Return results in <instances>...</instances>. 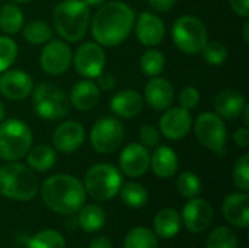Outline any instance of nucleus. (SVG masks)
Returning a JSON list of instances; mask_svg holds the SVG:
<instances>
[{"instance_id":"7ed1b4c3","label":"nucleus","mask_w":249,"mask_h":248,"mask_svg":"<svg viewBox=\"0 0 249 248\" xmlns=\"http://www.w3.org/2000/svg\"><path fill=\"white\" fill-rule=\"evenodd\" d=\"M53 23L63 39L77 42L89 26V6L83 0H64L55 6Z\"/></svg>"},{"instance_id":"4468645a","label":"nucleus","mask_w":249,"mask_h":248,"mask_svg":"<svg viewBox=\"0 0 249 248\" xmlns=\"http://www.w3.org/2000/svg\"><path fill=\"white\" fill-rule=\"evenodd\" d=\"M32 77L23 70H4L0 76V94L7 99H25L32 94Z\"/></svg>"},{"instance_id":"ea45409f","label":"nucleus","mask_w":249,"mask_h":248,"mask_svg":"<svg viewBox=\"0 0 249 248\" xmlns=\"http://www.w3.org/2000/svg\"><path fill=\"white\" fill-rule=\"evenodd\" d=\"M140 142L146 148H156L160 142V134L153 126H143L140 129Z\"/></svg>"},{"instance_id":"9b49d317","label":"nucleus","mask_w":249,"mask_h":248,"mask_svg":"<svg viewBox=\"0 0 249 248\" xmlns=\"http://www.w3.org/2000/svg\"><path fill=\"white\" fill-rule=\"evenodd\" d=\"M74 67L88 79L98 77L105 67V51L96 42L82 44L74 53Z\"/></svg>"},{"instance_id":"72a5a7b5","label":"nucleus","mask_w":249,"mask_h":248,"mask_svg":"<svg viewBox=\"0 0 249 248\" xmlns=\"http://www.w3.org/2000/svg\"><path fill=\"white\" fill-rule=\"evenodd\" d=\"M206 248H238V238L232 229L217 227L207 237Z\"/></svg>"},{"instance_id":"49530a36","label":"nucleus","mask_w":249,"mask_h":248,"mask_svg":"<svg viewBox=\"0 0 249 248\" xmlns=\"http://www.w3.org/2000/svg\"><path fill=\"white\" fill-rule=\"evenodd\" d=\"M88 6H92V7H98V6H102L105 0H83Z\"/></svg>"},{"instance_id":"2eb2a0df","label":"nucleus","mask_w":249,"mask_h":248,"mask_svg":"<svg viewBox=\"0 0 249 248\" xmlns=\"http://www.w3.org/2000/svg\"><path fill=\"white\" fill-rule=\"evenodd\" d=\"M120 168L128 177L143 175L150 165V155L142 143H130L120 155Z\"/></svg>"},{"instance_id":"a19ab883","label":"nucleus","mask_w":249,"mask_h":248,"mask_svg":"<svg viewBox=\"0 0 249 248\" xmlns=\"http://www.w3.org/2000/svg\"><path fill=\"white\" fill-rule=\"evenodd\" d=\"M177 0H147L149 6L155 12H168L174 7Z\"/></svg>"},{"instance_id":"37998d69","label":"nucleus","mask_w":249,"mask_h":248,"mask_svg":"<svg viewBox=\"0 0 249 248\" xmlns=\"http://www.w3.org/2000/svg\"><path fill=\"white\" fill-rule=\"evenodd\" d=\"M98 85L104 89V91H109L115 86V76L112 73L108 72H102L98 76Z\"/></svg>"},{"instance_id":"a211bd4d","label":"nucleus","mask_w":249,"mask_h":248,"mask_svg":"<svg viewBox=\"0 0 249 248\" xmlns=\"http://www.w3.org/2000/svg\"><path fill=\"white\" fill-rule=\"evenodd\" d=\"M136 37L143 45H158L165 37V25L162 19L150 12L140 13L136 22Z\"/></svg>"},{"instance_id":"8fccbe9b","label":"nucleus","mask_w":249,"mask_h":248,"mask_svg":"<svg viewBox=\"0 0 249 248\" xmlns=\"http://www.w3.org/2000/svg\"><path fill=\"white\" fill-rule=\"evenodd\" d=\"M4 120V108H3V104L0 102V123Z\"/></svg>"},{"instance_id":"7c9ffc66","label":"nucleus","mask_w":249,"mask_h":248,"mask_svg":"<svg viewBox=\"0 0 249 248\" xmlns=\"http://www.w3.org/2000/svg\"><path fill=\"white\" fill-rule=\"evenodd\" d=\"M28 248H66V240L58 231L44 229L29 238Z\"/></svg>"},{"instance_id":"c9c22d12","label":"nucleus","mask_w":249,"mask_h":248,"mask_svg":"<svg viewBox=\"0 0 249 248\" xmlns=\"http://www.w3.org/2000/svg\"><path fill=\"white\" fill-rule=\"evenodd\" d=\"M204 60L212 64V66H219L222 64L226 57H228V48L225 44L219 42V41H207L201 50Z\"/></svg>"},{"instance_id":"aec40b11","label":"nucleus","mask_w":249,"mask_h":248,"mask_svg":"<svg viewBox=\"0 0 249 248\" xmlns=\"http://www.w3.org/2000/svg\"><path fill=\"white\" fill-rule=\"evenodd\" d=\"M144 98L153 110H168L174 101V86L169 80L155 76L144 88Z\"/></svg>"},{"instance_id":"423d86ee","label":"nucleus","mask_w":249,"mask_h":248,"mask_svg":"<svg viewBox=\"0 0 249 248\" xmlns=\"http://www.w3.org/2000/svg\"><path fill=\"white\" fill-rule=\"evenodd\" d=\"M32 145L29 127L16 118L0 123V159L13 162L23 158Z\"/></svg>"},{"instance_id":"c85d7f7f","label":"nucleus","mask_w":249,"mask_h":248,"mask_svg":"<svg viewBox=\"0 0 249 248\" xmlns=\"http://www.w3.org/2000/svg\"><path fill=\"white\" fill-rule=\"evenodd\" d=\"M23 25V15L16 4H4L0 9V29L6 34H16Z\"/></svg>"},{"instance_id":"dca6fc26","label":"nucleus","mask_w":249,"mask_h":248,"mask_svg":"<svg viewBox=\"0 0 249 248\" xmlns=\"http://www.w3.org/2000/svg\"><path fill=\"white\" fill-rule=\"evenodd\" d=\"M191 114L185 108H171L160 118V132L171 140L182 139L191 129Z\"/></svg>"},{"instance_id":"b1692460","label":"nucleus","mask_w":249,"mask_h":248,"mask_svg":"<svg viewBox=\"0 0 249 248\" xmlns=\"http://www.w3.org/2000/svg\"><path fill=\"white\" fill-rule=\"evenodd\" d=\"M70 102L76 110H92L99 102V88L92 80H80L70 91Z\"/></svg>"},{"instance_id":"f8f14e48","label":"nucleus","mask_w":249,"mask_h":248,"mask_svg":"<svg viewBox=\"0 0 249 248\" xmlns=\"http://www.w3.org/2000/svg\"><path fill=\"white\" fill-rule=\"evenodd\" d=\"M39 61L45 73L51 76H60L71 63V50L60 39H50L41 51Z\"/></svg>"},{"instance_id":"473e14b6","label":"nucleus","mask_w":249,"mask_h":248,"mask_svg":"<svg viewBox=\"0 0 249 248\" xmlns=\"http://www.w3.org/2000/svg\"><path fill=\"white\" fill-rule=\"evenodd\" d=\"M53 29L44 20H32L23 28V38L31 44H42L50 41Z\"/></svg>"},{"instance_id":"79ce46f5","label":"nucleus","mask_w":249,"mask_h":248,"mask_svg":"<svg viewBox=\"0 0 249 248\" xmlns=\"http://www.w3.org/2000/svg\"><path fill=\"white\" fill-rule=\"evenodd\" d=\"M233 142L239 148H248L249 146V130L247 127H241L233 133Z\"/></svg>"},{"instance_id":"ddd939ff","label":"nucleus","mask_w":249,"mask_h":248,"mask_svg":"<svg viewBox=\"0 0 249 248\" xmlns=\"http://www.w3.org/2000/svg\"><path fill=\"white\" fill-rule=\"evenodd\" d=\"M181 221L190 232H204L213 221V208L207 200L193 197L182 209Z\"/></svg>"},{"instance_id":"9d476101","label":"nucleus","mask_w":249,"mask_h":248,"mask_svg":"<svg viewBox=\"0 0 249 248\" xmlns=\"http://www.w3.org/2000/svg\"><path fill=\"white\" fill-rule=\"evenodd\" d=\"M196 136L201 145L213 152H222L226 142V127L223 118L214 113H203L196 120Z\"/></svg>"},{"instance_id":"5701e85b","label":"nucleus","mask_w":249,"mask_h":248,"mask_svg":"<svg viewBox=\"0 0 249 248\" xmlns=\"http://www.w3.org/2000/svg\"><path fill=\"white\" fill-rule=\"evenodd\" d=\"M155 175L159 178H169L178 170V156L169 146H158L150 156V165Z\"/></svg>"},{"instance_id":"c03bdc74","label":"nucleus","mask_w":249,"mask_h":248,"mask_svg":"<svg viewBox=\"0 0 249 248\" xmlns=\"http://www.w3.org/2000/svg\"><path fill=\"white\" fill-rule=\"evenodd\" d=\"M231 6L233 12L239 16L248 18L249 15V0H231Z\"/></svg>"},{"instance_id":"f704fd0d","label":"nucleus","mask_w":249,"mask_h":248,"mask_svg":"<svg viewBox=\"0 0 249 248\" xmlns=\"http://www.w3.org/2000/svg\"><path fill=\"white\" fill-rule=\"evenodd\" d=\"M177 189H178L179 194H182L184 197L193 199V197H196L200 193V190H201V181H200V178L194 172L185 171V172H182L178 177V180H177Z\"/></svg>"},{"instance_id":"f3484780","label":"nucleus","mask_w":249,"mask_h":248,"mask_svg":"<svg viewBox=\"0 0 249 248\" xmlns=\"http://www.w3.org/2000/svg\"><path fill=\"white\" fill-rule=\"evenodd\" d=\"M222 212L225 219L238 228L249 227V196L248 193H232L222 205Z\"/></svg>"},{"instance_id":"0eeeda50","label":"nucleus","mask_w":249,"mask_h":248,"mask_svg":"<svg viewBox=\"0 0 249 248\" xmlns=\"http://www.w3.org/2000/svg\"><path fill=\"white\" fill-rule=\"evenodd\" d=\"M32 104L35 113L41 118L51 121L67 115L70 107L66 94L51 83H41L32 91Z\"/></svg>"},{"instance_id":"f03ea898","label":"nucleus","mask_w":249,"mask_h":248,"mask_svg":"<svg viewBox=\"0 0 249 248\" xmlns=\"http://www.w3.org/2000/svg\"><path fill=\"white\" fill-rule=\"evenodd\" d=\"M44 203L55 213L73 215L85 205L86 190L80 180L69 174H55L41 187Z\"/></svg>"},{"instance_id":"20e7f679","label":"nucleus","mask_w":249,"mask_h":248,"mask_svg":"<svg viewBox=\"0 0 249 248\" xmlns=\"http://www.w3.org/2000/svg\"><path fill=\"white\" fill-rule=\"evenodd\" d=\"M0 194L18 202L32 200L38 194V180L29 167L9 162L0 167Z\"/></svg>"},{"instance_id":"a878e982","label":"nucleus","mask_w":249,"mask_h":248,"mask_svg":"<svg viewBox=\"0 0 249 248\" xmlns=\"http://www.w3.org/2000/svg\"><path fill=\"white\" fill-rule=\"evenodd\" d=\"M55 161L57 153L48 145H38L28 151V165L38 172H45L51 170L55 165Z\"/></svg>"},{"instance_id":"cd10ccee","label":"nucleus","mask_w":249,"mask_h":248,"mask_svg":"<svg viewBox=\"0 0 249 248\" xmlns=\"http://www.w3.org/2000/svg\"><path fill=\"white\" fill-rule=\"evenodd\" d=\"M124 248H159V243L156 234L152 229L137 227L127 234L124 240Z\"/></svg>"},{"instance_id":"58836bf2","label":"nucleus","mask_w":249,"mask_h":248,"mask_svg":"<svg viewBox=\"0 0 249 248\" xmlns=\"http://www.w3.org/2000/svg\"><path fill=\"white\" fill-rule=\"evenodd\" d=\"M179 102L182 105V108L185 110H194L197 108V105L200 104V92L197 88L194 86H187L182 89V92L179 94Z\"/></svg>"},{"instance_id":"e433bc0d","label":"nucleus","mask_w":249,"mask_h":248,"mask_svg":"<svg viewBox=\"0 0 249 248\" xmlns=\"http://www.w3.org/2000/svg\"><path fill=\"white\" fill-rule=\"evenodd\" d=\"M18 57V45L9 37H0V73L7 70Z\"/></svg>"},{"instance_id":"6ab92c4d","label":"nucleus","mask_w":249,"mask_h":248,"mask_svg":"<svg viewBox=\"0 0 249 248\" xmlns=\"http://www.w3.org/2000/svg\"><path fill=\"white\" fill-rule=\"evenodd\" d=\"M85 140V129L77 121H66L60 124L53 136V142L57 151L63 153H71L80 148Z\"/></svg>"},{"instance_id":"f257e3e1","label":"nucleus","mask_w":249,"mask_h":248,"mask_svg":"<svg viewBox=\"0 0 249 248\" xmlns=\"http://www.w3.org/2000/svg\"><path fill=\"white\" fill-rule=\"evenodd\" d=\"M134 10L121 1L102 4L92 20V35L99 45L114 47L121 44L134 25Z\"/></svg>"},{"instance_id":"6e6552de","label":"nucleus","mask_w":249,"mask_h":248,"mask_svg":"<svg viewBox=\"0 0 249 248\" xmlns=\"http://www.w3.org/2000/svg\"><path fill=\"white\" fill-rule=\"evenodd\" d=\"M172 39L181 51L198 54L207 42V29L198 18L181 16L172 26Z\"/></svg>"},{"instance_id":"393cba45","label":"nucleus","mask_w":249,"mask_h":248,"mask_svg":"<svg viewBox=\"0 0 249 248\" xmlns=\"http://www.w3.org/2000/svg\"><path fill=\"white\" fill-rule=\"evenodd\" d=\"M179 228H181V216L172 208L162 209L155 216L153 231L158 237H160L163 240L175 237L179 232Z\"/></svg>"},{"instance_id":"1a4fd4ad","label":"nucleus","mask_w":249,"mask_h":248,"mask_svg":"<svg viewBox=\"0 0 249 248\" xmlns=\"http://www.w3.org/2000/svg\"><path fill=\"white\" fill-rule=\"evenodd\" d=\"M124 139V126L114 117H102L90 130V143L99 153H111L120 148Z\"/></svg>"},{"instance_id":"09e8293b","label":"nucleus","mask_w":249,"mask_h":248,"mask_svg":"<svg viewBox=\"0 0 249 248\" xmlns=\"http://www.w3.org/2000/svg\"><path fill=\"white\" fill-rule=\"evenodd\" d=\"M248 29H249V23H245V31H244V38H245V41H247V42H249Z\"/></svg>"},{"instance_id":"de8ad7c7","label":"nucleus","mask_w":249,"mask_h":248,"mask_svg":"<svg viewBox=\"0 0 249 248\" xmlns=\"http://www.w3.org/2000/svg\"><path fill=\"white\" fill-rule=\"evenodd\" d=\"M242 114H244V121H245V124H248L249 123V107L248 105H245V108H244Z\"/></svg>"},{"instance_id":"4c0bfd02","label":"nucleus","mask_w":249,"mask_h":248,"mask_svg":"<svg viewBox=\"0 0 249 248\" xmlns=\"http://www.w3.org/2000/svg\"><path fill=\"white\" fill-rule=\"evenodd\" d=\"M232 177H233V183L235 186L248 193L249 190V155H242L236 162H235V167H233V172H232Z\"/></svg>"},{"instance_id":"4be33fe9","label":"nucleus","mask_w":249,"mask_h":248,"mask_svg":"<svg viewBox=\"0 0 249 248\" xmlns=\"http://www.w3.org/2000/svg\"><path fill=\"white\" fill-rule=\"evenodd\" d=\"M111 110L121 118H131L143 110V98L136 91H121L111 99Z\"/></svg>"},{"instance_id":"412c9836","label":"nucleus","mask_w":249,"mask_h":248,"mask_svg":"<svg viewBox=\"0 0 249 248\" xmlns=\"http://www.w3.org/2000/svg\"><path fill=\"white\" fill-rule=\"evenodd\" d=\"M245 105H247V101L244 95L232 89L222 91L214 98V110L217 115L226 120L238 118L242 114Z\"/></svg>"},{"instance_id":"2f4dec72","label":"nucleus","mask_w":249,"mask_h":248,"mask_svg":"<svg viewBox=\"0 0 249 248\" xmlns=\"http://www.w3.org/2000/svg\"><path fill=\"white\" fill-rule=\"evenodd\" d=\"M140 67L144 75L155 77V76L160 75L165 69V56L159 50L150 48L142 54Z\"/></svg>"},{"instance_id":"3c124183","label":"nucleus","mask_w":249,"mask_h":248,"mask_svg":"<svg viewBox=\"0 0 249 248\" xmlns=\"http://www.w3.org/2000/svg\"><path fill=\"white\" fill-rule=\"evenodd\" d=\"M13 1H19V3H26V1H29V0H13Z\"/></svg>"},{"instance_id":"39448f33","label":"nucleus","mask_w":249,"mask_h":248,"mask_svg":"<svg viewBox=\"0 0 249 248\" xmlns=\"http://www.w3.org/2000/svg\"><path fill=\"white\" fill-rule=\"evenodd\" d=\"M83 186L90 197L105 202L118 194L123 186V175L120 170L111 164H98L86 172Z\"/></svg>"},{"instance_id":"a18cd8bd","label":"nucleus","mask_w":249,"mask_h":248,"mask_svg":"<svg viewBox=\"0 0 249 248\" xmlns=\"http://www.w3.org/2000/svg\"><path fill=\"white\" fill-rule=\"evenodd\" d=\"M89 248H112V243L108 237H98L90 243Z\"/></svg>"},{"instance_id":"c756f323","label":"nucleus","mask_w":249,"mask_h":248,"mask_svg":"<svg viewBox=\"0 0 249 248\" xmlns=\"http://www.w3.org/2000/svg\"><path fill=\"white\" fill-rule=\"evenodd\" d=\"M121 194V200L133 209H139L143 208L147 203V190L139 184V183H127L124 186H121L120 191Z\"/></svg>"},{"instance_id":"bb28decb","label":"nucleus","mask_w":249,"mask_h":248,"mask_svg":"<svg viewBox=\"0 0 249 248\" xmlns=\"http://www.w3.org/2000/svg\"><path fill=\"white\" fill-rule=\"evenodd\" d=\"M77 222L80 228L86 232H95L104 228L107 222V215L102 208L96 205H83L79 209V218Z\"/></svg>"}]
</instances>
